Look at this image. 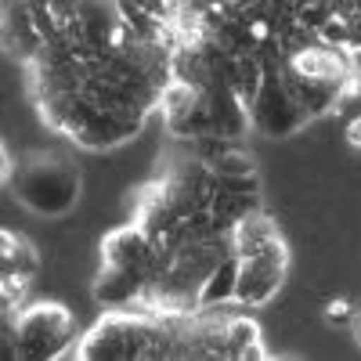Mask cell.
Returning a JSON list of instances; mask_svg holds the SVG:
<instances>
[{"label":"cell","instance_id":"obj_2","mask_svg":"<svg viewBox=\"0 0 361 361\" xmlns=\"http://www.w3.org/2000/svg\"><path fill=\"white\" fill-rule=\"evenodd\" d=\"M257 209H264L260 170L243 141L166 137L156 173L134 188L130 221L163 253H180L228 238Z\"/></svg>","mask_w":361,"mask_h":361},{"label":"cell","instance_id":"obj_7","mask_svg":"<svg viewBox=\"0 0 361 361\" xmlns=\"http://www.w3.org/2000/svg\"><path fill=\"white\" fill-rule=\"evenodd\" d=\"M80 340V325L69 304L62 300H25L11 314H4V347L15 361H54L73 357Z\"/></svg>","mask_w":361,"mask_h":361},{"label":"cell","instance_id":"obj_9","mask_svg":"<svg viewBox=\"0 0 361 361\" xmlns=\"http://www.w3.org/2000/svg\"><path fill=\"white\" fill-rule=\"evenodd\" d=\"M357 340H361V314H357Z\"/></svg>","mask_w":361,"mask_h":361},{"label":"cell","instance_id":"obj_8","mask_svg":"<svg viewBox=\"0 0 361 361\" xmlns=\"http://www.w3.org/2000/svg\"><path fill=\"white\" fill-rule=\"evenodd\" d=\"M37 279H40V250L25 235L4 228V235H0V304H4V314L25 304Z\"/></svg>","mask_w":361,"mask_h":361},{"label":"cell","instance_id":"obj_5","mask_svg":"<svg viewBox=\"0 0 361 361\" xmlns=\"http://www.w3.org/2000/svg\"><path fill=\"white\" fill-rule=\"evenodd\" d=\"M4 188L37 217H66L83 199V170L66 148H33L18 159L4 145Z\"/></svg>","mask_w":361,"mask_h":361},{"label":"cell","instance_id":"obj_1","mask_svg":"<svg viewBox=\"0 0 361 361\" xmlns=\"http://www.w3.org/2000/svg\"><path fill=\"white\" fill-rule=\"evenodd\" d=\"M25 69V94L40 123L87 152L134 141L159 112L170 83V44L130 37L119 44H44Z\"/></svg>","mask_w":361,"mask_h":361},{"label":"cell","instance_id":"obj_6","mask_svg":"<svg viewBox=\"0 0 361 361\" xmlns=\"http://www.w3.org/2000/svg\"><path fill=\"white\" fill-rule=\"evenodd\" d=\"M289 243L267 209L250 214L235 228V307L257 311L271 304L289 279Z\"/></svg>","mask_w":361,"mask_h":361},{"label":"cell","instance_id":"obj_3","mask_svg":"<svg viewBox=\"0 0 361 361\" xmlns=\"http://www.w3.org/2000/svg\"><path fill=\"white\" fill-rule=\"evenodd\" d=\"M76 361H267L264 329L246 307L102 311L76 347Z\"/></svg>","mask_w":361,"mask_h":361},{"label":"cell","instance_id":"obj_4","mask_svg":"<svg viewBox=\"0 0 361 361\" xmlns=\"http://www.w3.org/2000/svg\"><path fill=\"white\" fill-rule=\"evenodd\" d=\"M163 271V253L156 238L137 221L116 224L98 243V271L90 296L102 311H141L152 307Z\"/></svg>","mask_w":361,"mask_h":361}]
</instances>
